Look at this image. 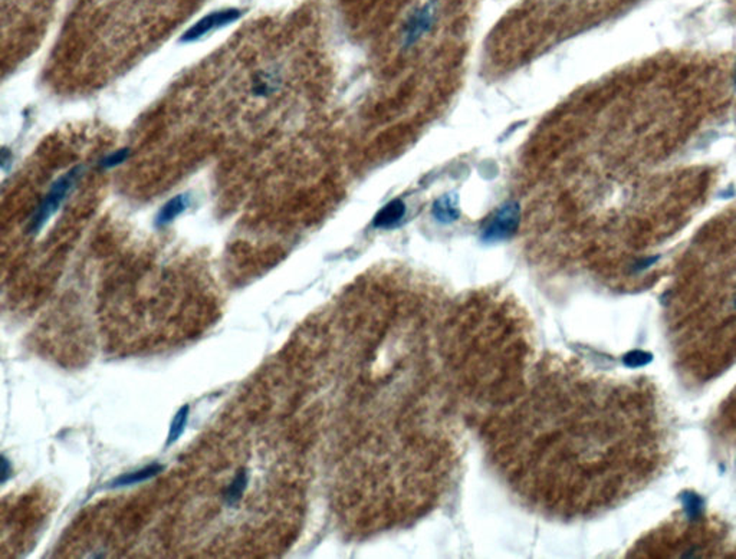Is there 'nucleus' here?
Listing matches in <instances>:
<instances>
[{"label":"nucleus","mask_w":736,"mask_h":559,"mask_svg":"<svg viewBox=\"0 0 736 559\" xmlns=\"http://www.w3.org/2000/svg\"><path fill=\"white\" fill-rule=\"evenodd\" d=\"M440 12L441 0H419L413 4L400 25L399 41L401 49H413L431 35L438 25Z\"/></svg>","instance_id":"1"},{"label":"nucleus","mask_w":736,"mask_h":559,"mask_svg":"<svg viewBox=\"0 0 736 559\" xmlns=\"http://www.w3.org/2000/svg\"><path fill=\"white\" fill-rule=\"evenodd\" d=\"M80 174H81V170L78 167L77 169H72L66 174L61 176L51 186L46 197L43 198V201L38 207V211L35 212L33 218L31 219L29 229H28V232L31 235L38 233L48 223V220L56 213V211L61 207V204L63 203L65 197L68 196V193L70 191L73 184H75V181L80 177Z\"/></svg>","instance_id":"2"},{"label":"nucleus","mask_w":736,"mask_h":559,"mask_svg":"<svg viewBox=\"0 0 736 559\" xmlns=\"http://www.w3.org/2000/svg\"><path fill=\"white\" fill-rule=\"evenodd\" d=\"M521 220V207L517 201L505 203L483 228L482 238L486 242H499L517 232Z\"/></svg>","instance_id":"3"},{"label":"nucleus","mask_w":736,"mask_h":559,"mask_svg":"<svg viewBox=\"0 0 736 559\" xmlns=\"http://www.w3.org/2000/svg\"><path fill=\"white\" fill-rule=\"evenodd\" d=\"M239 18H241V11H238V9H225V11H219V12L209 14L207 16L201 18L197 23H194L183 35V41L184 42L197 41L201 36H204L206 33H209V32H211V31H214L217 28H224L226 25H231V23L236 22Z\"/></svg>","instance_id":"4"},{"label":"nucleus","mask_w":736,"mask_h":559,"mask_svg":"<svg viewBox=\"0 0 736 559\" xmlns=\"http://www.w3.org/2000/svg\"><path fill=\"white\" fill-rule=\"evenodd\" d=\"M164 470V466L160 464V463H152L149 466H145L142 469H138V470H134V472H130V473H124V474H120L118 477H115L114 480H111L107 487L108 489H118V487H127V486H132V484H137V483H142L145 480H150L153 477H156L159 473H162Z\"/></svg>","instance_id":"5"},{"label":"nucleus","mask_w":736,"mask_h":559,"mask_svg":"<svg viewBox=\"0 0 736 559\" xmlns=\"http://www.w3.org/2000/svg\"><path fill=\"white\" fill-rule=\"evenodd\" d=\"M406 215V206L401 200H393L384 206L374 219V226L382 229H390L397 226Z\"/></svg>","instance_id":"6"},{"label":"nucleus","mask_w":736,"mask_h":559,"mask_svg":"<svg viewBox=\"0 0 736 559\" xmlns=\"http://www.w3.org/2000/svg\"><path fill=\"white\" fill-rule=\"evenodd\" d=\"M189 203H190V198L187 194H179L176 197H173L172 200H169L162 208L160 212L157 215V226H167L170 225L173 220H176L186 208L189 207Z\"/></svg>","instance_id":"7"},{"label":"nucleus","mask_w":736,"mask_h":559,"mask_svg":"<svg viewBox=\"0 0 736 559\" xmlns=\"http://www.w3.org/2000/svg\"><path fill=\"white\" fill-rule=\"evenodd\" d=\"M248 483H249V473L246 469H239L236 476L233 477V480L231 481V484L228 486V489L224 494V498H225V504L228 506H235L236 504H239V501L242 499L246 487H248Z\"/></svg>","instance_id":"8"},{"label":"nucleus","mask_w":736,"mask_h":559,"mask_svg":"<svg viewBox=\"0 0 736 559\" xmlns=\"http://www.w3.org/2000/svg\"><path fill=\"white\" fill-rule=\"evenodd\" d=\"M189 414H190V405L189 404L180 407L179 411L176 412L174 418L172 420L169 436H167V443H166L167 447L174 444L183 436V433L186 430V426H187V422H189Z\"/></svg>","instance_id":"9"},{"label":"nucleus","mask_w":736,"mask_h":559,"mask_svg":"<svg viewBox=\"0 0 736 559\" xmlns=\"http://www.w3.org/2000/svg\"><path fill=\"white\" fill-rule=\"evenodd\" d=\"M433 213L434 218L443 223H451L458 219L459 216V208L455 204V200L451 197H443L434 203L433 206Z\"/></svg>","instance_id":"10"},{"label":"nucleus","mask_w":736,"mask_h":559,"mask_svg":"<svg viewBox=\"0 0 736 559\" xmlns=\"http://www.w3.org/2000/svg\"><path fill=\"white\" fill-rule=\"evenodd\" d=\"M679 499H680V502L683 505V511H685L688 519L690 522L698 521L700 518V515H702V511H703V505H705L703 498L699 496L695 492L688 491V492H682L679 495Z\"/></svg>","instance_id":"11"},{"label":"nucleus","mask_w":736,"mask_h":559,"mask_svg":"<svg viewBox=\"0 0 736 559\" xmlns=\"http://www.w3.org/2000/svg\"><path fill=\"white\" fill-rule=\"evenodd\" d=\"M653 361V354L647 351H641V349H634V351L627 353L623 357V364L627 368H641L648 366Z\"/></svg>","instance_id":"12"},{"label":"nucleus","mask_w":736,"mask_h":559,"mask_svg":"<svg viewBox=\"0 0 736 559\" xmlns=\"http://www.w3.org/2000/svg\"><path fill=\"white\" fill-rule=\"evenodd\" d=\"M128 157V150H118L115 153H111L110 156H107L104 160H102V166L104 167H115L118 164H121L125 159Z\"/></svg>","instance_id":"13"},{"label":"nucleus","mask_w":736,"mask_h":559,"mask_svg":"<svg viewBox=\"0 0 736 559\" xmlns=\"http://www.w3.org/2000/svg\"><path fill=\"white\" fill-rule=\"evenodd\" d=\"M12 463L9 462V459L4 454L2 456V484H5L11 477H12Z\"/></svg>","instance_id":"14"},{"label":"nucleus","mask_w":736,"mask_h":559,"mask_svg":"<svg viewBox=\"0 0 736 559\" xmlns=\"http://www.w3.org/2000/svg\"><path fill=\"white\" fill-rule=\"evenodd\" d=\"M658 260V256H653V257H647V259H641L640 262H637L634 266H633V270L634 272H641L644 269H648L651 265H654L656 262Z\"/></svg>","instance_id":"15"},{"label":"nucleus","mask_w":736,"mask_h":559,"mask_svg":"<svg viewBox=\"0 0 736 559\" xmlns=\"http://www.w3.org/2000/svg\"><path fill=\"white\" fill-rule=\"evenodd\" d=\"M735 85H736V69H735Z\"/></svg>","instance_id":"16"},{"label":"nucleus","mask_w":736,"mask_h":559,"mask_svg":"<svg viewBox=\"0 0 736 559\" xmlns=\"http://www.w3.org/2000/svg\"><path fill=\"white\" fill-rule=\"evenodd\" d=\"M735 309H736V299H735Z\"/></svg>","instance_id":"17"}]
</instances>
